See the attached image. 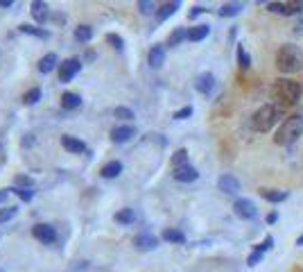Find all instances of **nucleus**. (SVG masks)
<instances>
[{"label":"nucleus","mask_w":303,"mask_h":272,"mask_svg":"<svg viewBox=\"0 0 303 272\" xmlns=\"http://www.w3.org/2000/svg\"><path fill=\"white\" fill-rule=\"evenodd\" d=\"M271 96H274V100H276V107H281L285 111L287 107H294V104L301 100L303 84H299V82H294V80H287V77H281V80L274 82Z\"/></svg>","instance_id":"f257e3e1"},{"label":"nucleus","mask_w":303,"mask_h":272,"mask_svg":"<svg viewBox=\"0 0 303 272\" xmlns=\"http://www.w3.org/2000/svg\"><path fill=\"white\" fill-rule=\"evenodd\" d=\"M276 68L285 75L299 73L303 68V50L294 43H285L276 50Z\"/></svg>","instance_id":"f03ea898"},{"label":"nucleus","mask_w":303,"mask_h":272,"mask_svg":"<svg viewBox=\"0 0 303 272\" xmlns=\"http://www.w3.org/2000/svg\"><path fill=\"white\" fill-rule=\"evenodd\" d=\"M281 114H283V109L276 107V104H263V107H258L254 111L251 129H254V132H258V134H267L269 129L279 123Z\"/></svg>","instance_id":"7ed1b4c3"},{"label":"nucleus","mask_w":303,"mask_h":272,"mask_svg":"<svg viewBox=\"0 0 303 272\" xmlns=\"http://www.w3.org/2000/svg\"><path fill=\"white\" fill-rule=\"evenodd\" d=\"M303 136V116L301 114H294V116L285 118L283 125L276 132V143L279 145H294Z\"/></svg>","instance_id":"20e7f679"},{"label":"nucleus","mask_w":303,"mask_h":272,"mask_svg":"<svg viewBox=\"0 0 303 272\" xmlns=\"http://www.w3.org/2000/svg\"><path fill=\"white\" fill-rule=\"evenodd\" d=\"M265 7L274 14H283V16H294L303 14V0H290V3H267Z\"/></svg>","instance_id":"39448f33"},{"label":"nucleus","mask_w":303,"mask_h":272,"mask_svg":"<svg viewBox=\"0 0 303 272\" xmlns=\"http://www.w3.org/2000/svg\"><path fill=\"white\" fill-rule=\"evenodd\" d=\"M233 211H236V216L242 218V220H254V218L258 216L256 204L251 200H247V197H240V200L233 202Z\"/></svg>","instance_id":"423d86ee"},{"label":"nucleus","mask_w":303,"mask_h":272,"mask_svg":"<svg viewBox=\"0 0 303 272\" xmlns=\"http://www.w3.org/2000/svg\"><path fill=\"white\" fill-rule=\"evenodd\" d=\"M80 68H82V61L75 59V57L61 61V64H59V82H64V84H66V82H70L72 77L80 73Z\"/></svg>","instance_id":"0eeeda50"},{"label":"nucleus","mask_w":303,"mask_h":272,"mask_svg":"<svg viewBox=\"0 0 303 272\" xmlns=\"http://www.w3.org/2000/svg\"><path fill=\"white\" fill-rule=\"evenodd\" d=\"M172 177H174L176 182H184V184H190V182H197L199 179V170L195 168V166L186 164V166H179V168L172 170Z\"/></svg>","instance_id":"6e6552de"},{"label":"nucleus","mask_w":303,"mask_h":272,"mask_svg":"<svg viewBox=\"0 0 303 272\" xmlns=\"http://www.w3.org/2000/svg\"><path fill=\"white\" fill-rule=\"evenodd\" d=\"M32 234H34V238L36 240H41V243H45V245H50V243H55L57 240V232H55V227H50V224H34L32 227Z\"/></svg>","instance_id":"1a4fd4ad"},{"label":"nucleus","mask_w":303,"mask_h":272,"mask_svg":"<svg viewBox=\"0 0 303 272\" xmlns=\"http://www.w3.org/2000/svg\"><path fill=\"white\" fill-rule=\"evenodd\" d=\"M195 88L204 96H208V93L215 88V75L213 73H199V75L195 77Z\"/></svg>","instance_id":"9d476101"},{"label":"nucleus","mask_w":303,"mask_h":272,"mask_svg":"<svg viewBox=\"0 0 303 272\" xmlns=\"http://www.w3.org/2000/svg\"><path fill=\"white\" fill-rule=\"evenodd\" d=\"M30 12H32V18L36 20V23H41V25H43L45 20H48V16H50L48 3H41V0H34V3L30 5Z\"/></svg>","instance_id":"9b49d317"},{"label":"nucleus","mask_w":303,"mask_h":272,"mask_svg":"<svg viewBox=\"0 0 303 272\" xmlns=\"http://www.w3.org/2000/svg\"><path fill=\"white\" fill-rule=\"evenodd\" d=\"M217 188H219L222 193H226V195H233V193L240 191V182H238L233 175H222V177L217 179Z\"/></svg>","instance_id":"f8f14e48"},{"label":"nucleus","mask_w":303,"mask_h":272,"mask_svg":"<svg viewBox=\"0 0 303 272\" xmlns=\"http://www.w3.org/2000/svg\"><path fill=\"white\" fill-rule=\"evenodd\" d=\"M61 145H64L68 152H72V154H82V152L86 150L84 141L75 139V136H70V134H64V136H61Z\"/></svg>","instance_id":"ddd939ff"},{"label":"nucleus","mask_w":303,"mask_h":272,"mask_svg":"<svg viewBox=\"0 0 303 272\" xmlns=\"http://www.w3.org/2000/svg\"><path fill=\"white\" fill-rule=\"evenodd\" d=\"M136 134V129L132 125H122V127H113L111 129V141L113 143H127L129 139Z\"/></svg>","instance_id":"4468645a"},{"label":"nucleus","mask_w":303,"mask_h":272,"mask_svg":"<svg viewBox=\"0 0 303 272\" xmlns=\"http://www.w3.org/2000/svg\"><path fill=\"white\" fill-rule=\"evenodd\" d=\"M147 61H149L152 68H161V66H163V64H165V46H161V43L152 46Z\"/></svg>","instance_id":"2eb2a0df"},{"label":"nucleus","mask_w":303,"mask_h":272,"mask_svg":"<svg viewBox=\"0 0 303 272\" xmlns=\"http://www.w3.org/2000/svg\"><path fill=\"white\" fill-rule=\"evenodd\" d=\"M179 7H181V3H163L159 9H156V20H159V23L168 20L170 16H174Z\"/></svg>","instance_id":"dca6fc26"},{"label":"nucleus","mask_w":303,"mask_h":272,"mask_svg":"<svg viewBox=\"0 0 303 272\" xmlns=\"http://www.w3.org/2000/svg\"><path fill=\"white\" fill-rule=\"evenodd\" d=\"M120 172H122V161L113 159V161H109V164H104V166H102L100 175L104 177V179H116Z\"/></svg>","instance_id":"f3484780"},{"label":"nucleus","mask_w":303,"mask_h":272,"mask_svg":"<svg viewBox=\"0 0 303 272\" xmlns=\"http://www.w3.org/2000/svg\"><path fill=\"white\" fill-rule=\"evenodd\" d=\"M82 107V98L77 96V93L72 91H66L64 96H61V109H66V111H75V109Z\"/></svg>","instance_id":"a211bd4d"},{"label":"nucleus","mask_w":303,"mask_h":272,"mask_svg":"<svg viewBox=\"0 0 303 272\" xmlns=\"http://www.w3.org/2000/svg\"><path fill=\"white\" fill-rule=\"evenodd\" d=\"M260 197L263 200H267L271 204H279L287 200V191H276V188H260Z\"/></svg>","instance_id":"6ab92c4d"},{"label":"nucleus","mask_w":303,"mask_h":272,"mask_svg":"<svg viewBox=\"0 0 303 272\" xmlns=\"http://www.w3.org/2000/svg\"><path fill=\"white\" fill-rule=\"evenodd\" d=\"M134 245L138 250H154L156 245H159V238L152 236V234H138V236L134 238Z\"/></svg>","instance_id":"aec40b11"},{"label":"nucleus","mask_w":303,"mask_h":272,"mask_svg":"<svg viewBox=\"0 0 303 272\" xmlns=\"http://www.w3.org/2000/svg\"><path fill=\"white\" fill-rule=\"evenodd\" d=\"M242 9H244V3H224L222 7H219V16H222V18L238 16Z\"/></svg>","instance_id":"412c9836"},{"label":"nucleus","mask_w":303,"mask_h":272,"mask_svg":"<svg viewBox=\"0 0 303 272\" xmlns=\"http://www.w3.org/2000/svg\"><path fill=\"white\" fill-rule=\"evenodd\" d=\"M211 32V28L208 25H195V28L188 30V41H192V43H197V41H204Z\"/></svg>","instance_id":"4be33fe9"},{"label":"nucleus","mask_w":303,"mask_h":272,"mask_svg":"<svg viewBox=\"0 0 303 272\" xmlns=\"http://www.w3.org/2000/svg\"><path fill=\"white\" fill-rule=\"evenodd\" d=\"M55 66H57V55L55 52H48V55L41 57L39 64H36V68H39L41 73H52L55 71Z\"/></svg>","instance_id":"5701e85b"},{"label":"nucleus","mask_w":303,"mask_h":272,"mask_svg":"<svg viewBox=\"0 0 303 272\" xmlns=\"http://www.w3.org/2000/svg\"><path fill=\"white\" fill-rule=\"evenodd\" d=\"M20 32L23 34H30V36H34V39H48L50 32L48 30H43V28H36V25H28V23H23L20 25Z\"/></svg>","instance_id":"b1692460"},{"label":"nucleus","mask_w":303,"mask_h":272,"mask_svg":"<svg viewBox=\"0 0 303 272\" xmlns=\"http://www.w3.org/2000/svg\"><path fill=\"white\" fill-rule=\"evenodd\" d=\"M186 39H188V30L186 28H176L174 32L168 36V46L170 48H174V46H179L181 41H186Z\"/></svg>","instance_id":"393cba45"},{"label":"nucleus","mask_w":303,"mask_h":272,"mask_svg":"<svg viewBox=\"0 0 303 272\" xmlns=\"http://www.w3.org/2000/svg\"><path fill=\"white\" fill-rule=\"evenodd\" d=\"M163 240L181 245V243H186V236H184V232H179V229H165V232H163Z\"/></svg>","instance_id":"a878e982"},{"label":"nucleus","mask_w":303,"mask_h":272,"mask_svg":"<svg viewBox=\"0 0 303 272\" xmlns=\"http://www.w3.org/2000/svg\"><path fill=\"white\" fill-rule=\"evenodd\" d=\"M134 220H136L134 209H120L116 213V222H120V224H134Z\"/></svg>","instance_id":"bb28decb"},{"label":"nucleus","mask_w":303,"mask_h":272,"mask_svg":"<svg viewBox=\"0 0 303 272\" xmlns=\"http://www.w3.org/2000/svg\"><path fill=\"white\" fill-rule=\"evenodd\" d=\"M75 39L82 41V43H88V41L93 39V28L91 25H80V28L75 30Z\"/></svg>","instance_id":"cd10ccee"},{"label":"nucleus","mask_w":303,"mask_h":272,"mask_svg":"<svg viewBox=\"0 0 303 272\" xmlns=\"http://www.w3.org/2000/svg\"><path fill=\"white\" fill-rule=\"evenodd\" d=\"M238 66L240 68H251V55L247 52L244 46H238Z\"/></svg>","instance_id":"c85d7f7f"},{"label":"nucleus","mask_w":303,"mask_h":272,"mask_svg":"<svg viewBox=\"0 0 303 272\" xmlns=\"http://www.w3.org/2000/svg\"><path fill=\"white\" fill-rule=\"evenodd\" d=\"M188 164V152L184 148L176 150L174 154H172V168H179V166H186Z\"/></svg>","instance_id":"c756f323"},{"label":"nucleus","mask_w":303,"mask_h":272,"mask_svg":"<svg viewBox=\"0 0 303 272\" xmlns=\"http://www.w3.org/2000/svg\"><path fill=\"white\" fill-rule=\"evenodd\" d=\"M107 43H111L116 50H124V39L120 34H113V32H109L107 34Z\"/></svg>","instance_id":"7c9ffc66"},{"label":"nucleus","mask_w":303,"mask_h":272,"mask_svg":"<svg viewBox=\"0 0 303 272\" xmlns=\"http://www.w3.org/2000/svg\"><path fill=\"white\" fill-rule=\"evenodd\" d=\"M39 100H41V88H32V91H28L23 96V102L25 104H36Z\"/></svg>","instance_id":"2f4dec72"},{"label":"nucleus","mask_w":303,"mask_h":272,"mask_svg":"<svg viewBox=\"0 0 303 272\" xmlns=\"http://www.w3.org/2000/svg\"><path fill=\"white\" fill-rule=\"evenodd\" d=\"M14 216H16V209H14V207L0 209V224H3V222H7V220H12Z\"/></svg>","instance_id":"473e14b6"},{"label":"nucleus","mask_w":303,"mask_h":272,"mask_svg":"<svg viewBox=\"0 0 303 272\" xmlns=\"http://www.w3.org/2000/svg\"><path fill=\"white\" fill-rule=\"evenodd\" d=\"M12 191L16 193V195H18L23 202H30V200H32V195H34L32 188H12Z\"/></svg>","instance_id":"72a5a7b5"},{"label":"nucleus","mask_w":303,"mask_h":272,"mask_svg":"<svg viewBox=\"0 0 303 272\" xmlns=\"http://www.w3.org/2000/svg\"><path fill=\"white\" fill-rule=\"evenodd\" d=\"M116 118H122V120H132L134 118V111L132 109H127V107H116Z\"/></svg>","instance_id":"f704fd0d"},{"label":"nucleus","mask_w":303,"mask_h":272,"mask_svg":"<svg viewBox=\"0 0 303 272\" xmlns=\"http://www.w3.org/2000/svg\"><path fill=\"white\" fill-rule=\"evenodd\" d=\"M138 9H140V14H145V16H147V14H152V12L156 9V5L149 3V0H140V3H138Z\"/></svg>","instance_id":"c9c22d12"},{"label":"nucleus","mask_w":303,"mask_h":272,"mask_svg":"<svg viewBox=\"0 0 303 272\" xmlns=\"http://www.w3.org/2000/svg\"><path fill=\"white\" fill-rule=\"evenodd\" d=\"M271 247H274V238H271V236H267V238L263 240V243H260V245H256V252L265 254V252H267V250H271Z\"/></svg>","instance_id":"e433bc0d"},{"label":"nucleus","mask_w":303,"mask_h":272,"mask_svg":"<svg viewBox=\"0 0 303 272\" xmlns=\"http://www.w3.org/2000/svg\"><path fill=\"white\" fill-rule=\"evenodd\" d=\"M192 116V107L188 104V107H184V109H179V111H174V120H186V118H190Z\"/></svg>","instance_id":"4c0bfd02"},{"label":"nucleus","mask_w":303,"mask_h":272,"mask_svg":"<svg viewBox=\"0 0 303 272\" xmlns=\"http://www.w3.org/2000/svg\"><path fill=\"white\" fill-rule=\"evenodd\" d=\"M16 184L23 186V188H32L34 182H32V177H28V175H18L16 177Z\"/></svg>","instance_id":"58836bf2"},{"label":"nucleus","mask_w":303,"mask_h":272,"mask_svg":"<svg viewBox=\"0 0 303 272\" xmlns=\"http://www.w3.org/2000/svg\"><path fill=\"white\" fill-rule=\"evenodd\" d=\"M260 261H263V254H260V252H256V250H254L251 256L247 259V265H251V268H254V265H258Z\"/></svg>","instance_id":"ea45409f"},{"label":"nucleus","mask_w":303,"mask_h":272,"mask_svg":"<svg viewBox=\"0 0 303 272\" xmlns=\"http://www.w3.org/2000/svg\"><path fill=\"white\" fill-rule=\"evenodd\" d=\"M204 12H206V9H204L201 5H197V7H192V12H190V18H197V16H199V14H204Z\"/></svg>","instance_id":"a19ab883"},{"label":"nucleus","mask_w":303,"mask_h":272,"mask_svg":"<svg viewBox=\"0 0 303 272\" xmlns=\"http://www.w3.org/2000/svg\"><path fill=\"white\" fill-rule=\"evenodd\" d=\"M294 34H303V18H301L299 23L294 25Z\"/></svg>","instance_id":"79ce46f5"},{"label":"nucleus","mask_w":303,"mask_h":272,"mask_svg":"<svg viewBox=\"0 0 303 272\" xmlns=\"http://www.w3.org/2000/svg\"><path fill=\"white\" fill-rule=\"evenodd\" d=\"M7 195H9V191H0V204L7 202Z\"/></svg>","instance_id":"37998d69"},{"label":"nucleus","mask_w":303,"mask_h":272,"mask_svg":"<svg viewBox=\"0 0 303 272\" xmlns=\"http://www.w3.org/2000/svg\"><path fill=\"white\" fill-rule=\"evenodd\" d=\"M12 0H0V7H12Z\"/></svg>","instance_id":"c03bdc74"},{"label":"nucleus","mask_w":303,"mask_h":272,"mask_svg":"<svg viewBox=\"0 0 303 272\" xmlns=\"http://www.w3.org/2000/svg\"><path fill=\"white\" fill-rule=\"evenodd\" d=\"M276 220H279V216H276V213H269V218H267V222H271V224H274Z\"/></svg>","instance_id":"a18cd8bd"},{"label":"nucleus","mask_w":303,"mask_h":272,"mask_svg":"<svg viewBox=\"0 0 303 272\" xmlns=\"http://www.w3.org/2000/svg\"><path fill=\"white\" fill-rule=\"evenodd\" d=\"M296 245H299V247H301V245H303V234H301V236H299V238H296Z\"/></svg>","instance_id":"49530a36"}]
</instances>
